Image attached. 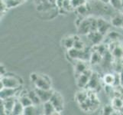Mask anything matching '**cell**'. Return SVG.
<instances>
[{
  "instance_id": "cell-35",
  "label": "cell",
  "mask_w": 123,
  "mask_h": 115,
  "mask_svg": "<svg viewBox=\"0 0 123 115\" xmlns=\"http://www.w3.org/2000/svg\"><path fill=\"white\" fill-rule=\"evenodd\" d=\"M99 1L101 2H103V3H104V4H109L110 3V2H111V0H99Z\"/></svg>"
},
{
  "instance_id": "cell-16",
  "label": "cell",
  "mask_w": 123,
  "mask_h": 115,
  "mask_svg": "<svg viewBox=\"0 0 123 115\" xmlns=\"http://www.w3.org/2000/svg\"><path fill=\"white\" fill-rule=\"evenodd\" d=\"M24 109L25 107L22 104V103L18 101V99H17L15 101V106L12 110V114L15 115H22L24 114Z\"/></svg>"
},
{
  "instance_id": "cell-30",
  "label": "cell",
  "mask_w": 123,
  "mask_h": 115,
  "mask_svg": "<svg viewBox=\"0 0 123 115\" xmlns=\"http://www.w3.org/2000/svg\"><path fill=\"white\" fill-rule=\"evenodd\" d=\"M108 37L112 41H114V40H116L117 38H118V37H119V35H118V33L116 32H110L108 34Z\"/></svg>"
},
{
  "instance_id": "cell-36",
  "label": "cell",
  "mask_w": 123,
  "mask_h": 115,
  "mask_svg": "<svg viewBox=\"0 0 123 115\" xmlns=\"http://www.w3.org/2000/svg\"><path fill=\"white\" fill-rule=\"evenodd\" d=\"M48 3H50V5L51 4H55V2H56V0H48Z\"/></svg>"
},
{
  "instance_id": "cell-14",
  "label": "cell",
  "mask_w": 123,
  "mask_h": 115,
  "mask_svg": "<svg viewBox=\"0 0 123 115\" xmlns=\"http://www.w3.org/2000/svg\"><path fill=\"white\" fill-rule=\"evenodd\" d=\"M87 69H88V67L86 63V61L78 59L77 62L75 64V74L77 75V77L79 76L80 74L83 73V72Z\"/></svg>"
},
{
  "instance_id": "cell-26",
  "label": "cell",
  "mask_w": 123,
  "mask_h": 115,
  "mask_svg": "<svg viewBox=\"0 0 123 115\" xmlns=\"http://www.w3.org/2000/svg\"><path fill=\"white\" fill-rule=\"evenodd\" d=\"M35 107L34 104L28 106V107H25L24 109V115H32L35 114Z\"/></svg>"
},
{
  "instance_id": "cell-13",
  "label": "cell",
  "mask_w": 123,
  "mask_h": 115,
  "mask_svg": "<svg viewBox=\"0 0 123 115\" xmlns=\"http://www.w3.org/2000/svg\"><path fill=\"white\" fill-rule=\"evenodd\" d=\"M97 26H98V32H100L102 35H105L109 30L110 25L108 22L103 19H97Z\"/></svg>"
},
{
  "instance_id": "cell-33",
  "label": "cell",
  "mask_w": 123,
  "mask_h": 115,
  "mask_svg": "<svg viewBox=\"0 0 123 115\" xmlns=\"http://www.w3.org/2000/svg\"><path fill=\"white\" fill-rule=\"evenodd\" d=\"M119 75H120V82H121V85L123 86V68L122 69V71L119 72Z\"/></svg>"
},
{
  "instance_id": "cell-8",
  "label": "cell",
  "mask_w": 123,
  "mask_h": 115,
  "mask_svg": "<svg viewBox=\"0 0 123 115\" xmlns=\"http://www.w3.org/2000/svg\"><path fill=\"white\" fill-rule=\"evenodd\" d=\"M19 88H4L0 90V97L1 100H5L8 97H15L19 91Z\"/></svg>"
},
{
  "instance_id": "cell-9",
  "label": "cell",
  "mask_w": 123,
  "mask_h": 115,
  "mask_svg": "<svg viewBox=\"0 0 123 115\" xmlns=\"http://www.w3.org/2000/svg\"><path fill=\"white\" fill-rule=\"evenodd\" d=\"M78 31L82 35H88L90 32V17L87 19H83L81 23L77 27Z\"/></svg>"
},
{
  "instance_id": "cell-24",
  "label": "cell",
  "mask_w": 123,
  "mask_h": 115,
  "mask_svg": "<svg viewBox=\"0 0 123 115\" xmlns=\"http://www.w3.org/2000/svg\"><path fill=\"white\" fill-rule=\"evenodd\" d=\"M114 58H123V48L120 45H117L116 48L112 52Z\"/></svg>"
},
{
  "instance_id": "cell-38",
  "label": "cell",
  "mask_w": 123,
  "mask_h": 115,
  "mask_svg": "<svg viewBox=\"0 0 123 115\" xmlns=\"http://www.w3.org/2000/svg\"><path fill=\"white\" fill-rule=\"evenodd\" d=\"M121 11H122V14L123 15V6H122V9H121Z\"/></svg>"
},
{
  "instance_id": "cell-4",
  "label": "cell",
  "mask_w": 123,
  "mask_h": 115,
  "mask_svg": "<svg viewBox=\"0 0 123 115\" xmlns=\"http://www.w3.org/2000/svg\"><path fill=\"white\" fill-rule=\"evenodd\" d=\"M35 87L37 88L40 89H45V90H48V89H51V82L50 80L47 75H39L35 82Z\"/></svg>"
},
{
  "instance_id": "cell-17",
  "label": "cell",
  "mask_w": 123,
  "mask_h": 115,
  "mask_svg": "<svg viewBox=\"0 0 123 115\" xmlns=\"http://www.w3.org/2000/svg\"><path fill=\"white\" fill-rule=\"evenodd\" d=\"M28 97H30L31 101H32V103L33 104L35 105V106H38L39 104H41L42 102L40 99V97H38V95H37V94L36 93L35 90V91H29L28 92Z\"/></svg>"
},
{
  "instance_id": "cell-11",
  "label": "cell",
  "mask_w": 123,
  "mask_h": 115,
  "mask_svg": "<svg viewBox=\"0 0 123 115\" xmlns=\"http://www.w3.org/2000/svg\"><path fill=\"white\" fill-rule=\"evenodd\" d=\"M87 36L93 45H97L100 44V42L102 40H103V35H102V34L100 32H99L98 31L91 32L88 34Z\"/></svg>"
},
{
  "instance_id": "cell-2",
  "label": "cell",
  "mask_w": 123,
  "mask_h": 115,
  "mask_svg": "<svg viewBox=\"0 0 123 115\" xmlns=\"http://www.w3.org/2000/svg\"><path fill=\"white\" fill-rule=\"evenodd\" d=\"M50 101L53 104L54 108L59 112H62L63 110V106H64V101H63V97L60 92L54 91L53 95L50 99Z\"/></svg>"
},
{
  "instance_id": "cell-15",
  "label": "cell",
  "mask_w": 123,
  "mask_h": 115,
  "mask_svg": "<svg viewBox=\"0 0 123 115\" xmlns=\"http://www.w3.org/2000/svg\"><path fill=\"white\" fill-rule=\"evenodd\" d=\"M103 56L100 53L96 52V51H93L91 53L90 61L92 65H96V64H99L103 61Z\"/></svg>"
},
{
  "instance_id": "cell-21",
  "label": "cell",
  "mask_w": 123,
  "mask_h": 115,
  "mask_svg": "<svg viewBox=\"0 0 123 115\" xmlns=\"http://www.w3.org/2000/svg\"><path fill=\"white\" fill-rule=\"evenodd\" d=\"M89 97V95L88 93L86 92V91H78L77 93V95H76V99H77V102H79L80 104H82L83 102H85L87 98Z\"/></svg>"
},
{
  "instance_id": "cell-6",
  "label": "cell",
  "mask_w": 123,
  "mask_h": 115,
  "mask_svg": "<svg viewBox=\"0 0 123 115\" xmlns=\"http://www.w3.org/2000/svg\"><path fill=\"white\" fill-rule=\"evenodd\" d=\"M16 100L17 99H15V97H8V98H6L5 100H2L3 112H5V114H12V110H13Z\"/></svg>"
},
{
  "instance_id": "cell-5",
  "label": "cell",
  "mask_w": 123,
  "mask_h": 115,
  "mask_svg": "<svg viewBox=\"0 0 123 115\" xmlns=\"http://www.w3.org/2000/svg\"><path fill=\"white\" fill-rule=\"evenodd\" d=\"M99 88H100V78L98 74L93 72L86 88H88L91 91H96Z\"/></svg>"
},
{
  "instance_id": "cell-28",
  "label": "cell",
  "mask_w": 123,
  "mask_h": 115,
  "mask_svg": "<svg viewBox=\"0 0 123 115\" xmlns=\"http://www.w3.org/2000/svg\"><path fill=\"white\" fill-rule=\"evenodd\" d=\"M115 109L112 107V105H106L103 108V114L105 115H110V114H113V112Z\"/></svg>"
},
{
  "instance_id": "cell-32",
  "label": "cell",
  "mask_w": 123,
  "mask_h": 115,
  "mask_svg": "<svg viewBox=\"0 0 123 115\" xmlns=\"http://www.w3.org/2000/svg\"><path fill=\"white\" fill-rule=\"evenodd\" d=\"M37 76H38V74H31V80L33 82H35V81H36V79H37Z\"/></svg>"
},
{
  "instance_id": "cell-27",
  "label": "cell",
  "mask_w": 123,
  "mask_h": 115,
  "mask_svg": "<svg viewBox=\"0 0 123 115\" xmlns=\"http://www.w3.org/2000/svg\"><path fill=\"white\" fill-rule=\"evenodd\" d=\"M76 9H77V12L80 15H84L88 12V7L86 6V3L84 4V5H82V6L77 7Z\"/></svg>"
},
{
  "instance_id": "cell-31",
  "label": "cell",
  "mask_w": 123,
  "mask_h": 115,
  "mask_svg": "<svg viewBox=\"0 0 123 115\" xmlns=\"http://www.w3.org/2000/svg\"><path fill=\"white\" fill-rule=\"evenodd\" d=\"M63 2H64V0H56V2H55V5L56 6L59 8V9H61V8H63Z\"/></svg>"
},
{
  "instance_id": "cell-19",
  "label": "cell",
  "mask_w": 123,
  "mask_h": 115,
  "mask_svg": "<svg viewBox=\"0 0 123 115\" xmlns=\"http://www.w3.org/2000/svg\"><path fill=\"white\" fill-rule=\"evenodd\" d=\"M103 82L105 85H109V86H113L115 83V74L108 73L105 74L103 78Z\"/></svg>"
},
{
  "instance_id": "cell-12",
  "label": "cell",
  "mask_w": 123,
  "mask_h": 115,
  "mask_svg": "<svg viewBox=\"0 0 123 115\" xmlns=\"http://www.w3.org/2000/svg\"><path fill=\"white\" fill-rule=\"evenodd\" d=\"M67 54H68V56L74 59V60H78V59H80V60H83V54H84V50L83 51H80L78 50L75 48H71L70 49L67 50Z\"/></svg>"
},
{
  "instance_id": "cell-22",
  "label": "cell",
  "mask_w": 123,
  "mask_h": 115,
  "mask_svg": "<svg viewBox=\"0 0 123 115\" xmlns=\"http://www.w3.org/2000/svg\"><path fill=\"white\" fill-rule=\"evenodd\" d=\"M111 25L114 27H123V17L122 16H114L111 20Z\"/></svg>"
},
{
  "instance_id": "cell-29",
  "label": "cell",
  "mask_w": 123,
  "mask_h": 115,
  "mask_svg": "<svg viewBox=\"0 0 123 115\" xmlns=\"http://www.w3.org/2000/svg\"><path fill=\"white\" fill-rule=\"evenodd\" d=\"M86 3V0H72V6L74 8H77V7L84 5Z\"/></svg>"
},
{
  "instance_id": "cell-39",
  "label": "cell",
  "mask_w": 123,
  "mask_h": 115,
  "mask_svg": "<svg viewBox=\"0 0 123 115\" xmlns=\"http://www.w3.org/2000/svg\"><path fill=\"white\" fill-rule=\"evenodd\" d=\"M122 17H123V15H122Z\"/></svg>"
},
{
  "instance_id": "cell-18",
  "label": "cell",
  "mask_w": 123,
  "mask_h": 115,
  "mask_svg": "<svg viewBox=\"0 0 123 115\" xmlns=\"http://www.w3.org/2000/svg\"><path fill=\"white\" fill-rule=\"evenodd\" d=\"M18 99V101L21 102V103H22V104L24 106L25 108L33 104L31 98L28 95V93H27V95H20Z\"/></svg>"
},
{
  "instance_id": "cell-20",
  "label": "cell",
  "mask_w": 123,
  "mask_h": 115,
  "mask_svg": "<svg viewBox=\"0 0 123 115\" xmlns=\"http://www.w3.org/2000/svg\"><path fill=\"white\" fill-rule=\"evenodd\" d=\"M112 105L114 109L121 110V109L123 108V99L119 97H115L112 99Z\"/></svg>"
},
{
  "instance_id": "cell-25",
  "label": "cell",
  "mask_w": 123,
  "mask_h": 115,
  "mask_svg": "<svg viewBox=\"0 0 123 115\" xmlns=\"http://www.w3.org/2000/svg\"><path fill=\"white\" fill-rule=\"evenodd\" d=\"M74 39H75V41H74V48H77L78 50H80V51H83L84 50L85 48V45L83 42L80 40V38L77 36H74Z\"/></svg>"
},
{
  "instance_id": "cell-1",
  "label": "cell",
  "mask_w": 123,
  "mask_h": 115,
  "mask_svg": "<svg viewBox=\"0 0 123 115\" xmlns=\"http://www.w3.org/2000/svg\"><path fill=\"white\" fill-rule=\"evenodd\" d=\"M1 81L3 82L5 88H19L22 85V81H20V78L15 75L5 74L2 76Z\"/></svg>"
},
{
  "instance_id": "cell-10",
  "label": "cell",
  "mask_w": 123,
  "mask_h": 115,
  "mask_svg": "<svg viewBox=\"0 0 123 115\" xmlns=\"http://www.w3.org/2000/svg\"><path fill=\"white\" fill-rule=\"evenodd\" d=\"M43 112L45 115H54V114H60L61 113L57 111L56 108H54L53 104L49 101L43 103Z\"/></svg>"
},
{
  "instance_id": "cell-37",
  "label": "cell",
  "mask_w": 123,
  "mask_h": 115,
  "mask_svg": "<svg viewBox=\"0 0 123 115\" xmlns=\"http://www.w3.org/2000/svg\"><path fill=\"white\" fill-rule=\"evenodd\" d=\"M35 2L37 4V3H38V5H40V4H41V1H42V0H35Z\"/></svg>"
},
{
  "instance_id": "cell-34",
  "label": "cell",
  "mask_w": 123,
  "mask_h": 115,
  "mask_svg": "<svg viewBox=\"0 0 123 115\" xmlns=\"http://www.w3.org/2000/svg\"><path fill=\"white\" fill-rule=\"evenodd\" d=\"M0 71H1V76H3V75H5L6 74V71L5 69V68H4L2 65H1V68H0Z\"/></svg>"
},
{
  "instance_id": "cell-3",
  "label": "cell",
  "mask_w": 123,
  "mask_h": 115,
  "mask_svg": "<svg viewBox=\"0 0 123 115\" xmlns=\"http://www.w3.org/2000/svg\"><path fill=\"white\" fill-rule=\"evenodd\" d=\"M92 73H93V71H91L90 68H88L87 70L85 71L83 73L80 74L79 76H77V86L80 88H86Z\"/></svg>"
},
{
  "instance_id": "cell-7",
  "label": "cell",
  "mask_w": 123,
  "mask_h": 115,
  "mask_svg": "<svg viewBox=\"0 0 123 115\" xmlns=\"http://www.w3.org/2000/svg\"><path fill=\"white\" fill-rule=\"evenodd\" d=\"M35 91L37 94V95L40 97L42 103H45L47 101H49L50 97H51L54 91L52 89H48V90H45V89H40L37 88L35 89Z\"/></svg>"
},
{
  "instance_id": "cell-23",
  "label": "cell",
  "mask_w": 123,
  "mask_h": 115,
  "mask_svg": "<svg viewBox=\"0 0 123 115\" xmlns=\"http://www.w3.org/2000/svg\"><path fill=\"white\" fill-rule=\"evenodd\" d=\"M74 41H75V39H74V37H67L66 38L63 39V45H64L65 48L68 50L71 48H73L74 47Z\"/></svg>"
}]
</instances>
